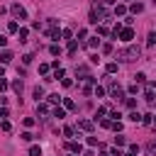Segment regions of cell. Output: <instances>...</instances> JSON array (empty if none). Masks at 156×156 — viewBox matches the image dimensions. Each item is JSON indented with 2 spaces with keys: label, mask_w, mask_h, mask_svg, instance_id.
I'll return each instance as SVG.
<instances>
[{
  "label": "cell",
  "mask_w": 156,
  "mask_h": 156,
  "mask_svg": "<svg viewBox=\"0 0 156 156\" xmlns=\"http://www.w3.org/2000/svg\"><path fill=\"white\" fill-rule=\"evenodd\" d=\"M117 56H120V61H134V58H139V46H129V49L120 51Z\"/></svg>",
  "instance_id": "6da1fadb"
},
{
  "label": "cell",
  "mask_w": 156,
  "mask_h": 156,
  "mask_svg": "<svg viewBox=\"0 0 156 156\" xmlns=\"http://www.w3.org/2000/svg\"><path fill=\"white\" fill-rule=\"evenodd\" d=\"M144 95H146L149 103H154V100H156V83H146V93H144Z\"/></svg>",
  "instance_id": "7a4b0ae2"
},
{
  "label": "cell",
  "mask_w": 156,
  "mask_h": 156,
  "mask_svg": "<svg viewBox=\"0 0 156 156\" xmlns=\"http://www.w3.org/2000/svg\"><path fill=\"white\" fill-rule=\"evenodd\" d=\"M10 10H12V15H15V17H20V20H27V12H25V8H22V5H17V3H15Z\"/></svg>",
  "instance_id": "3957f363"
},
{
  "label": "cell",
  "mask_w": 156,
  "mask_h": 156,
  "mask_svg": "<svg viewBox=\"0 0 156 156\" xmlns=\"http://www.w3.org/2000/svg\"><path fill=\"white\" fill-rule=\"evenodd\" d=\"M120 39H122V42H132V39H134V29H132V27L122 29V32H120Z\"/></svg>",
  "instance_id": "277c9868"
},
{
  "label": "cell",
  "mask_w": 156,
  "mask_h": 156,
  "mask_svg": "<svg viewBox=\"0 0 156 156\" xmlns=\"http://www.w3.org/2000/svg\"><path fill=\"white\" fill-rule=\"evenodd\" d=\"M110 95H112V98H117V100H120V98L124 95V90H122L120 86H115V83H112V86H110Z\"/></svg>",
  "instance_id": "5b68a950"
},
{
  "label": "cell",
  "mask_w": 156,
  "mask_h": 156,
  "mask_svg": "<svg viewBox=\"0 0 156 156\" xmlns=\"http://www.w3.org/2000/svg\"><path fill=\"white\" fill-rule=\"evenodd\" d=\"M49 37L54 39V42H58V39L64 37V32H61V29H56V27H51V29H49Z\"/></svg>",
  "instance_id": "8992f818"
},
{
  "label": "cell",
  "mask_w": 156,
  "mask_h": 156,
  "mask_svg": "<svg viewBox=\"0 0 156 156\" xmlns=\"http://www.w3.org/2000/svg\"><path fill=\"white\" fill-rule=\"evenodd\" d=\"M81 149H83V146L78 144V142H71V144H68V151H73V154H81Z\"/></svg>",
  "instance_id": "52a82bcc"
},
{
  "label": "cell",
  "mask_w": 156,
  "mask_h": 156,
  "mask_svg": "<svg viewBox=\"0 0 156 156\" xmlns=\"http://www.w3.org/2000/svg\"><path fill=\"white\" fill-rule=\"evenodd\" d=\"M78 127H81V129H86V132H90V129H93V122H88V120H81V122H78Z\"/></svg>",
  "instance_id": "ba28073f"
},
{
  "label": "cell",
  "mask_w": 156,
  "mask_h": 156,
  "mask_svg": "<svg viewBox=\"0 0 156 156\" xmlns=\"http://www.w3.org/2000/svg\"><path fill=\"white\" fill-rule=\"evenodd\" d=\"M0 61H3V64H10V61H12V54H10V51H3V54H0Z\"/></svg>",
  "instance_id": "9c48e42d"
},
{
  "label": "cell",
  "mask_w": 156,
  "mask_h": 156,
  "mask_svg": "<svg viewBox=\"0 0 156 156\" xmlns=\"http://www.w3.org/2000/svg\"><path fill=\"white\" fill-rule=\"evenodd\" d=\"M12 90L20 95V93H22V81H12Z\"/></svg>",
  "instance_id": "30bf717a"
},
{
  "label": "cell",
  "mask_w": 156,
  "mask_h": 156,
  "mask_svg": "<svg viewBox=\"0 0 156 156\" xmlns=\"http://www.w3.org/2000/svg\"><path fill=\"white\" fill-rule=\"evenodd\" d=\"M34 98H37V103H39V98H44V90H42V86H37V88H34Z\"/></svg>",
  "instance_id": "8fae6325"
},
{
  "label": "cell",
  "mask_w": 156,
  "mask_h": 156,
  "mask_svg": "<svg viewBox=\"0 0 156 156\" xmlns=\"http://www.w3.org/2000/svg\"><path fill=\"white\" fill-rule=\"evenodd\" d=\"M129 120L132 122H142V115L139 112H129Z\"/></svg>",
  "instance_id": "7c38bea8"
},
{
  "label": "cell",
  "mask_w": 156,
  "mask_h": 156,
  "mask_svg": "<svg viewBox=\"0 0 156 156\" xmlns=\"http://www.w3.org/2000/svg\"><path fill=\"white\" fill-rule=\"evenodd\" d=\"M76 49H78V42L71 39V42H68V54H76Z\"/></svg>",
  "instance_id": "4fadbf2b"
},
{
  "label": "cell",
  "mask_w": 156,
  "mask_h": 156,
  "mask_svg": "<svg viewBox=\"0 0 156 156\" xmlns=\"http://www.w3.org/2000/svg\"><path fill=\"white\" fill-rule=\"evenodd\" d=\"M8 32H10V34H15V32H20V27H17V22H10V25H8Z\"/></svg>",
  "instance_id": "5bb4252c"
},
{
  "label": "cell",
  "mask_w": 156,
  "mask_h": 156,
  "mask_svg": "<svg viewBox=\"0 0 156 156\" xmlns=\"http://www.w3.org/2000/svg\"><path fill=\"white\" fill-rule=\"evenodd\" d=\"M146 151H149V154H156V142H154V139L146 144Z\"/></svg>",
  "instance_id": "9a60e30c"
},
{
  "label": "cell",
  "mask_w": 156,
  "mask_h": 156,
  "mask_svg": "<svg viewBox=\"0 0 156 156\" xmlns=\"http://www.w3.org/2000/svg\"><path fill=\"white\" fill-rule=\"evenodd\" d=\"M76 73H78V76H88V68H86V66H76Z\"/></svg>",
  "instance_id": "2e32d148"
},
{
  "label": "cell",
  "mask_w": 156,
  "mask_h": 156,
  "mask_svg": "<svg viewBox=\"0 0 156 156\" xmlns=\"http://www.w3.org/2000/svg\"><path fill=\"white\" fill-rule=\"evenodd\" d=\"M29 156H42V149H39V146H32V149H29Z\"/></svg>",
  "instance_id": "e0dca14e"
},
{
  "label": "cell",
  "mask_w": 156,
  "mask_h": 156,
  "mask_svg": "<svg viewBox=\"0 0 156 156\" xmlns=\"http://www.w3.org/2000/svg\"><path fill=\"white\" fill-rule=\"evenodd\" d=\"M54 117H58V120H61V117H66V112H64L61 107H56V110H54Z\"/></svg>",
  "instance_id": "ac0fdd59"
},
{
  "label": "cell",
  "mask_w": 156,
  "mask_h": 156,
  "mask_svg": "<svg viewBox=\"0 0 156 156\" xmlns=\"http://www.w3.org/2000/svg\"><path fill=\"white\" fill-rule=\"evenodd\" d=\"M142 122H144V124H151V122H154V115H144Z\"/></svg>",
  "instance_id": "d6986e66"
},
{
  "label": "cell",
  "mask_w": 156,
  "mask_h": 156,
  "mask_svg": "<svg viewBox=\"0 0 156 156\" xmlns=\"http://www.w3.org/2000/svg\"><path fill=\"white\" fill-rule=\"evenodd\" d=\"M124 12H127L124 5H117V8H115V15H124Z\"/></svg>",
  "instance_id": "ffe728a7"
},
{
  "label": "cell",
  "mask_w": 156,
  "mask_h": 156,
  "mask_svg": "<svg viewBox=\"0 0 156 156\" xmlns=\"http://www.w3.org/2000/svg\"><path fill=\"white\" fill-rule=\"evenodd\" d=\"M64 105H66L68 110H76V103H73V100H68V98H66V100H64Z\"/></svg>",
  "instance_id": "44dd1931"
},
{
  "label": "cell",
  "mask_w": 156,
  "mask_h": 156,
  "mask_svg": "<svg viewBox=\"0 0 156 156\" xmlns=\"http://www.w3.org/2000/svg\"><path fill=\"white\" fill-rule=\"evenodd\" d=\"M134 78H136V83H146V76H144V73H136Z\"/></svg>",
  "instance_id": "7402d4cb"
},
{
  "label": "cell",
  "mask_w": 156,
  "mask_h": 156,
  "mask_svg": "<svg viewBox=\"0 0 156 156\" xmlns=\"http://www.w3.org/2000/svg\"><path fill=\"white\" fill-rule=\"evenodd\" d=\"M22 139H25V142H32V139H34V134H32V132H25V134H22Z\"/></svg>",
  "instance_id": "603a6c76"
},
{
  "label": "cell",
  "mask_w": 156,
  "mask_h": 156,
  "mask_svg": "<svg viewBox=\"0 0 156 156\" xmlns=\"http://www.w3.org/2000/svg\"><path fill=\"white\" fill-rule=\"evenodd\" d=\"M20 42H27V29H20Z\"/></svg>",
  "instance_id": "cb8c5ba5"
},
{
  "label": "cell",
  "mask_w": 156,
  "mask_h": 156,
  "mask_svg": "<svg viewBox=\"0 0 156 156\" xmlns=\"http://www.w3.org/2000/svg\"><path fill=\"white\" fill-rule=\"evenodd\" d=\"M124 142H127V139H124V136H115V144H117V146H122Z\"/></svg>",
  "instance_id": "d4e9b609"
},
{
  "label": "cell",
  "mask_w": 156,
  "mask_h": 156,
  "mask_svg": "<svg viewBox=\"0 0 156 156\" xmlns=\"http://www.w3.org/2000/svg\"><path fill=\"white\" fill-rule=\"evenodd\" d=\"M58 100H61V98H58V95H56V93H54V95H49V103H54V105H56V103H58Z\"/></svg>",
  "instance_id": "484cf974"
},
{
  "label": "cell",
  "mask_w": 156,
  "mask_h": 156,
  "mask_svg": "<svg viewBox=\"0 0 156 156\" xmlns=\"http://www.w3.org/2000/svg\"><path fill=\"white\" fill-rule=\"evenodd\" d=\"M98 42H100V39H98V37H93L90 42H88V46H93V49H95V46H98Z\"/></svg>",
  "instance_id": "4316f807"
},
{
  "label": "cell",
  "mask_w": 156,
  "mask_h": 156,
  "mask_svg": "<svg viewBox=\"0 0 156 156\" xmlns=\"http://www.w3.org/2000/svg\"><path fill=\"white\" fill-rule=\"evenodd\" d=\"M54 78H64V68H61V66H58V68H56V73H54Z\"/></svg>",
  "instance_id": "83f0119b"
},
{
  "label": "cell",
  "mask_w": 156,
  "mask_h": 156,
  "mask_svg": "<svg viewBox=\"0 0 156 156\" xmlns=\"http://www.w3.org/2000/svg\"><path fill=\"white\" fill-rule=\"evenodd\" d=\"M142 10H144V8H142L139 3H134V5H132V12H142Z\"/></svg>",
  "instance_id": "f1b7e54d"
},
{
  "label": "cell",
  "mask_w": 156,
  "mask_h": 156,
  "mask_svg": "<svg viewBox=\"0 0 156 156\" xmlns=\"http://www.w3.org/2000/svg\"><path fill=\"white\" fill-rule=\"evenodd\" d=\"M151 44H156V32H151V34H149V46H151Z\"/></svg>",
  "instance_id": "f546056e"
},
{
  "label": "cell",
  "mask_w": 156,
  "mask_h": 156,
  "mask_svg": "<svg viewBox=\"0 0 156 156\" xmlns=\"http://www.w3.org/2000/svg\"><path fill=\"white\" fill-rule=\"evenodd\" d=\"M49 51H51V54H54V56H58V54H61V49H58V46H56V44H54V46H51V49H49Z\"/></svg>",
  "instance_id": "4dcf8cb0"
},
{
  "label": "cell",
  "mask_w": 156,
  "mask_h": 156,
  "mask_svg": "<svg viewBox=\"0 0 156 156\" xmlns=\"http://www.w3.org/2000/svg\"><path fill=\"white\" fill-rule=\"evenodd\" d=\"M117 71V64H107V73H115Z\"/></svg>",
  "instance_id": "1f68e13d"
},
{
  "label": "cell",
  "mask_w": 156,
  "mask_h": 156,
  "mask_svg": "<svg viewBox=\"0 0 156 156\" xmlns=\"http://www.w3.org/2000/svg\"><path fill=\"white\" fill-rule=\"evenodd\" d=\"M0 90H8V81L5 78H0Z\"/></svg>",
  "instance_id": "d6a6232c"
},
{
  "label": "cell",
  "mask_w": 156,
  "mask_h": 156,
  "mask_svg": "<svg viewBox=\"0 0 156 156\" xmlns=\"http://www.w3.org/2000/svg\"><path fill=\"white\" fill-rule=\"evenodd\" d=\"M115 3V0H103V5H112Z\"/></svg>",
  "instance_id": "836d02e7"
},
{
  "label": "cell",
  "mask_w": 156,
  "mask_h": 156,
  "mask_svg": "<svg viewBox=\"0 0 156 156\" xmlns=\"http://www.w3.org/2000/svg\"><path fill=\"white\" fill-rule=\"evenodd\" d=\"M154 124H156V115H154Z\"/></svg>",
  "instance_id": "e575fe53"
},
{
  "label": "cell",
  "mask_w": 156,
  "mask_h": 156,
  "mask_svg": "<svg viewBox=\"0 0 156 156\" xmlns=\"http://www.w3.org/2000/svg\"><path fill=\"white\" fill-rule=\"evenodd\" d=\"M103 156H112V154H103Z\"/></svg>",
  "instance_id": "d590c367"
},
{
  "label": "cell",
  "mask_w": 156,
  "mask_h": 156,
  "mask_svg": "<svg viewBox=\"0 0 156 156\" xmlns=\"http://www.w3.org/2000/svg\"><path fill=\"white\" fill-rule=\"evenodd\" d=\"M154 3H156V0H154Z\"/></svg>",
  "instance_id": "8d00e7d4"
}]
</instances>
